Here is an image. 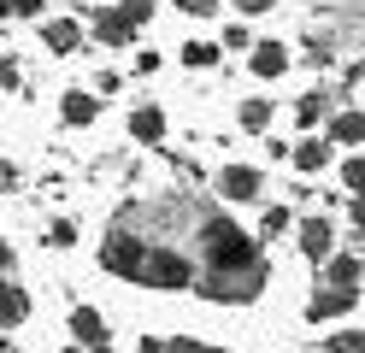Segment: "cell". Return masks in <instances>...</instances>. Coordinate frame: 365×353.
Masks as SVG:
<instances>
[{
  "mask_svg": "<svg viewBox=\"0 0 365 353\" xmlns=\"http://www.w3.org/2000/svg\"><path fill=\"white\" fill-rule=\"evenodd\" d=\"M195 242L207 253V271H259L271 259L254 247V235H247L236 218H224V212H200L195 218Z\"/></svg>",
  "mask_w": 365,
  "mask_h": 353,
  "instance_id": "1",
  "label": "cell"
},
{
  "mask_svg": "<svg viewBox=\"0 0 365 353\" xmlns=\"http://www.w3.org/2000/svg\"><path fill=\"white\" fill-rule=\"evenodd\" d=\"M130 282H142V289H189L195 282V259L182 253L177 242H148L142 247V265H135V277Z\"/></svg>",
  "mask_w": 365,
  "mask_h": 353,
  "instance_id": "2",
  "label": "cell"
},
{
  "mask_svg": "<svg viewBox=\"0 0 365 353\" xmlns=\"http://www.w3.org/2000/svg\"><path fill=\"white\" fill-rule=\"evenodd\" d=\"M265 277H271V265H259V271H200L189 289L212 306H247V300H259Z\"/></svg>",
  "mask_w": 365,
  "mask_h": 353,
  "instance_id": "3",
  "label": "cell"
},
{
  "mask_svg": "<svg viewBox=\"0 0 365 353\" xmlns=\"http://www.w3.org/2000/svg\"><path fill=\"white\" fill-rule=\"evenodd\" d=\"M142 247H148V235H135L130 224H118V230L101 242V265H106L112 277H124V282H130L135 265H142Z\"/></svg>",
  "mask_w": 365,
  "mask_h": 353,
  "instance_id": "4",
  "label": "cell"
},
{
  "mask_svg": "<svg viewBox=\"0 0 365 353\" xmlns=\"http://www.w3.org/2000/svg\"><path fill=\"white\" fill-rule=\"evenodd\" d=\"M212 188H218V200H259V188H265V177H259V165H224V171L212 177Z\"/></svg>",
  "mask_w": 365,
  "mask_h": 353,
  "instance_id": "5",
  "label": "cell"
},
{
  "mask_svg": "<svg viewBox=\"0 0 365 353\" xmlns=\"http://www.w3.org/2000/svg\"><path fill=\"white\" fill-rule=\"evenodd\" d=\"M294 242H301V253L312 259V265H324V259L336 253V224L330 218H301L294 224Z\"/></svg>",
  "mask_w": 365,
  "mask_h": 353,
  "instance_id": "6",
  "label": "cell"
},
{
  "mask_svg": "<svg viewBox=\"0 0 365 353\" xmlns=\"http://www.w3.org/2000/svg\"><path fill=\"white\" fill-rule=\"evenodd\" d=\"M318 135H324L330 148H359V141H365V112L341 106V112H330L324 124H318Z\"/></svg>",
  "mask_w": 365,
  "mask_h": 353,
  "instance_id": "7",
  "label": "cell"
},
{
  "mask_svg": "<svg viewBox=\"0 0 365 353\" xmlns=\"http://www.w3.org/2000/svg\"><path fill=\"white\" fill-rule=\"evenodd\" d=\"M41 47H48L53 59H71L83 47V18H48L41 24Z\"/></svg>",
  "mask_w": 365,
  "mask_h": 353,
  "instance_id": "8",
  "label": "cell"
},
{
  "mask_svg": "<svg viewBox=\"0 0 365 353\" xmlns=\"http://www.w3.org/2000/svg\"><path fill=\"white\" fill-rule=\"evenodd\" d=\"M289 65H294V53H289V41H254V53H247V71H254L259 83H271V77H283Z\"/></svg>",
  "mask_w": 365,
  "mask_h": 353,
  "instance_id": "9",
  "label": "cell"
},
{
  "mask_svg": "<svg viewBox=\"0 0 365 353\" xmlns=\"http://www.w3.org/2000/svg\"><path fill=\"white\" fill-rule=\"evenodd\" d=\"M88 30H95V41H101V47H130V41H135V30L124 24V12H118V6H95Z\"/></svg>",
  "mask_w": 365,
  "mask_h": 353,
  "instance_id": "10",
  "label": "cell"
},
{
  "mask_svg": "<svg viewBox=\"0 0 365 353\" xmlns=\"http://www.w3.org/2000/svg\"><path fill=\"white\" fill-rule=\"evenodd\" d=\"M330 112H336V88H330V83H318V88H307L301 101H294V124L312 130V124H324Z\"/></svg>",
  "mask_w": 365,
  "mask_h": 353,
  "instance_id": "11",
  "label": "cell"
},
{
  "mask_svg": "<svg viewBox=\"0 0 365 353\" xmlns=\"http://www.w3.org/2000/svg\"><path fill=\"white\" fill-rule=\"evenodd\" d=\"M359 306V289H318L312 300H307V318L318 324V318H348Z\"/></svg>",
  "mask_w": 365,
  "mask_h": 353,
  "instance_id": "12",
  "label": "cell"
},
{
  "mask_svg": "<svg viewBox=\"0 0 365 353\" xmlns=\"http://www.w3.org/2000/svg\"><path fill=\"white\" fill-rule=\"evenodd\" d=\"M59 118H65L71 130L95 124V118H101V94H88V88H65V94H59Z\"/></svg>",
  "mask_w": 365,
  "mask_h": 353,
  "instance_id": "13",
  "label": "cell"
},
{
  "mask_svg": "<svg viewBox=\"0 0 365 353\" xmlns=\"http://www.w3.org/2000/svg\"><path fill=\"white\" fill-rule=\"evenodd\" d=\"M289 159H294V171H307V177H318V171H330V159H336V148L324 135H307L301 148H289Z\"/></svg>",
  "mask_w": 365,
  "mask_h": 353,
  "instance_id": "14",
  "label": "cell"
},
{
  "mask_svg": "<svg viewBox=\"0 0 365 353\" xmlns=\"http://www.w3.org/2000/svg\"><path fill=\"white\" fill-rule=\"evenodd\" d=\"M359 277H365V259H359L354 247L324 259V282H330V289H359Z\"/></svg>",
  "mask_w": 365,
  "mask_h": 353,
  "instance_id": "15",
  "label": "cell"
},
{
  "mask_svg": "<svg viewBox=\"0 0 365 353\" xmlns=\"http://www.w3.org/2000/svg\"><path fill=\"white\" fill-rule=\"evenodd\" d=\"M130 141H165V106H135L130 112Z\"/></svg>",
  "mask_w": 365,
  "mask_h": 353,
  "instance_id": "16",
  "label": "cell"
},
{
  "mask_svg": "<svg viewBox=\"0 0 365 353\" xmlns=\"http://www.w3.org/2000/svg\"><path fill=\"white\" fill-rule=\"evenodd\" d=\"M271 118H277V112H271L265 94H247V101L236 106V124H242L247 135H271Z\"/></svg>",
  "mask_w": 365,
  "mask_h": 353,
  "instance_id": "17",
  "label": "cell"
},
{
  "mask_svg": "<svg viewBox=\"0 0 365 353\" xmlns=\"http://www.w3.org/2000/svg\"><path fill=\"white\" fill-rule=\"evenodd\" d=\"M71 336H77L83 347H101V342H106V318L95 312V306H71Z\"/></svg>",
  "mask_w": 365,
  "mask_h": 353,
  "instance_id": "18",
  "label": "cell"
},
{
  "mask_svg": "<svg viewBox=\"0 0 365 353\" xmlns=\"http://www.w3.org/2000/svg\"><path fill=\"white\" fill-rule=\"evenodd\" d=\"M24 318H30V295L18 282H0V329H18Z\"/></svg>",
  "mask_w": 365,
  "mask_h": 353,
  "instance_id": "19",
  "label": "cell"
},
{
  "mask_svg": "<svg viewBox=\"0 0 365 353\" xmlns=\"http://www.w3.org/2000/svg\"><path fill=\"white\" fill-rule=\"evenodd\" d=\"M177 59L189 65V71H212V65L224 59V47H218V41H200V36H195V41H182V47H177Z\"/></svg>",
  "mask_w": 365,
  "mask_h": 353,
  "instance_id": "20",
  "label": "cell"
},
{
  "mask_svg": "<svg viewBox=\"0 0 365 353\" xmlns=\"http://www.w3.org/2000/svg\"><path fill=\"white\" fill-rule=\"evenodd\" d=\"M301 47H307V59L324 71V65H336V53H341V36H330V30H307Z\"/></svg>",
  "mask_w": 365,
  "mask_h": 353,
  "instance_id": "21",
  "label": "cell"
},
{
  "mask_svg": "<svg viewBox=\"0 0 365 353\" xmlns=\"http://www.w3.org/2000/svg\"><path fill=\"white\" fill-rule=\"evenodd\" d=\"M289 224H294V212H289V206H283V200H271V206H265V212H259V235H283V230H289Z\"/></svg>",
  "mask_w": 365,
  "mask_h": 353,
  "instance_id": "22",
  "label": "cell"
},
{
  "mask_svg": "<svg viewBox=\"0 0 365 353\" xmlns=\"http://www.w3.org/2000/svg\"><path fill=\"white\" fill-rule=\"evenodd\" d=\"M118 12H124V24H130V30H142V24L159 12V0H118Z\"/></svg>",
  "mask_w": 365,
  "mask_h": 353,
  "instance_id": "23",
  "label": "cell"
},
{
  "mask_svg": "<svg viewBox=\"0 0 365 353\" xmlns=\"http://www.w3.org/2000/svg\"><path fill=\"white\" fill-rule=\"evenodd\" d=\"M318 353H365V329H341V336H330Z\"/></svg>",
  "mask_w": 365,
  "mask_h": 353,
  "instance_id": "24",
  "label": "cell"
},
{
  "mask_svg": "<svg viewBox=\"0 0 365 353\" xmlns=\"http://www.w3.org/2000/svg\"><path fill=\"white\" fill-rule=\"evenodd\" d=\"M359 183H365V165H359V153H348V159H341V195H359Z\"/></svg>",
  "mask_w": 365,
  "mask_h": 353,
  "instance_id": "25",
  "label": "cell"
},
{
  "mask_svg": "<svg viewBox=\"0 0 365 353\" xmlns=\"http://www.w3.org/2000/svg\"><path fill=\"white\" fill-rule=\"evenodd\" d=\"M171 6H177L182 18H212V12L224 6V0H171Z\"/></svg>",
  "mask_w": 365,
  "mask_h": 353,
  "instance_id": "26",
  "label": "cell"
},
{
  "mask_svg": "<svg viewBox=\"0 0 365 353\" xmlns=\"http://www.w3.org/2000/svg\"><path fill=\"white\" fill-rule=\"evenodd\" d=\"M230 6H236L242 18H265V12H277L283 0H230Z\"/></svg>",
  "mask_w": 365,
  "mask_h": 353,
  "instance_id": "27",
  "label": "cell"
},
{
  "mask_svg": "<svg viewBox=\"0 0 365 353\" xmlns=\"http://www.w3.org/2000/svg\"><path fill=\"white\" fill-rule=\"evenodd\" d=\"M48 242H53V247H71V242H77V224H71V218H53Z\"/></svg>",
  "mask_w": 365,
  "mask_h": 353,
  "instance_id": "28",
  "label": "cell"
},
{
  "mask_svg": "<svg viewBox=\"0 0 365 353\" xmlns=\"http://www.w3.org/2000/svg\"><path fill=\"white\" fill-rule=\"evenodd\" d=\"M6 18H41V0H0Z\"/></svg>",
  "mask_w": 365,
  "mask_h": 353,
  "instance_id": "29",
  "label": "cell"
},
{
  "mask_svg": "<svg viewBox=\"0 0 365 353\" xmlns=\"http://www.w3.org/2000/svg\"><path fill=\"white\" fill-rule=\"evenodd\" d=\"M218 47H254V36H247V24H224V41Z\"/></svg>",
  "mask_w": 365,
  "mask_h": 353,
  "instance_id": "30",
  "label": "cell"
},
{
  "mask_svg": "<svg viewBox=\"0 0 365 353\" xmlns=\"http://www.w3.org/2000/svg\"><path fill=\"white\" fill-rule=\"evenodd\" d=\"M12 188H18V165L0 159V195H12Z\"/></svg>",
  "mask_w": 365,
  "mask_h": 353,
  "instance_id": "31",
  "label": "cell"
},
{
  "mask_svg": "<svg viewBox=\"0 0 365 353\" xmlns=\"http://www.w3.org/2000/svg\"><path fill=\"white\" fill-rule=\"evenodd\" d=\"M95 88H101V94H118V88H124V77H118V71H101Z\"/></svg>",
  "mask_w": 365,
  "mask_h": 353,
  "instance_id": "32",
  "label": "cell"
},
{
  "mask_svg": "<svg viewBox=\"0 0 365 353\" xmlns=\"http://www.w3.org/2000/svg\"><path fill=\"white\" fill-rule=\"evenodd\" d=\"M135 71H142V77H148V71H159V53H153V47H142V53H135Z\"/></svg>",
  "mask_w": 365,
  "mask_h": 353,
  "instance_id": "33",
  "label": "cell"
},
{
  "mask_svg": "<svg viewBox=\"0 0 365 353\" xmlns=\"http://www.w3.org/2000/svg\"><path fill=\"white\" fill-rule=\"evenodd\" d=\"M18 265V253H12V242H6V235H0V271H12Z\"/></svg>",
  "mask_w": 365,
  "mask_h": 353,
  "instance_id": "34",
  "label": "cell"
},
{
  "mask_svg": "<svg viewBox=\"0 0 365 353\" xmlns=\"http://www.w3.org/2000/svg\"><path fill=\"white\" fill-rule=\"evenodd\" d=\"M165 353H207V347H200V342H171Z\"/></svg>",
  "mask_w": 365,
  "mask_h": 353,
  "instance_id": "35",
  "label": "cell"
},
{
  "mask_svg": "<svg viewBox=\"0 0 365 353\" xmlns=\"http://www.w3.org/2000/svg\"><path fill=\"white\" fill-rule=\"evenodd\" d=\"M135 353H165V347H159V342H142V347H135Z\"/></svg>",
  "mask_w": 365,
  "mask_h": 353,
  "instance_id": "36",
  "label": "cell"
},
{
  "mask_svg": "<svg viewBox=\"0 0 365 353\" xmlns=\"http://www.w3.org/2000/svg\"><path fill=\"white\" fill-rule=\"evenodd\" d=\"M0 353H18V347H12V336H0Z\"/></svg>",
  "mask_w": 365,
  "mask_h": 353,
  "instance_id": "37",
  "label": "cell"
},
{
  "mask_svg": "<svg viewBox=\"0 0 365 353\" xmlns=\"http://www.w3.org/2000/svg\"><path fill=\"white\" fill-rule=\"evenodd\" d=\"M88 353H112V342H101V347H88Z\"/></svg>",
  "mask_w": 365,
  "mask_h": 353,
  "instance_id": "38",
  "label": "cell"
},
{
  "mask_svg": "<svg viewBox=\"0 0 365 353\" xmlns=\"http://www.w3.org/2000/svg\"><path fill=\"white\" fill-rule=\"evenodd\" d=\"M71 6H77V12H83V6H88V0H71Z\"/></svg>",
  "mask_w": 365,
  "mask_h": 353,
  "instance_id": "39",
  "label": "cell"
}]
</instances>
